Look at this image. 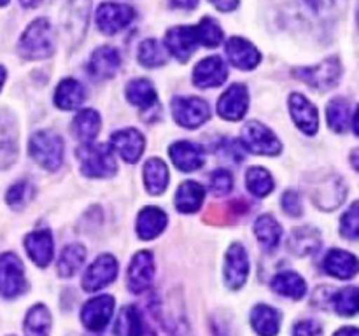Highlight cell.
<instances>
[{
  "mask_svg": "<svg viewBox=\"0 0 359 336\" xmlns=\"http://www.w3.org/2000/svg\"><path fill=\"white\" fill-rule=\"evenodd\" d=\"M18 52L25 59H46L55 52L53 28L46 18L32 21L18 42Z\"/></svg>",
  "mask_w": 359,
  "mask_h": 336,
  "instance_id": "6da1fadb",
  "label": "cell"
},
{
  "mask_svg": "<svg viewBox=\"0 0 359 336\" xmlns=\"http://www.w3.org/2000/svg\"><path fill=\"white\" fill-rule=\"evenodd\" d=\"M79 167L86 177L107 178L118 172L114 154L109 144H81L77 149Z\"/></svg>",
  "mask_w": 359,
  "mask_h": 336,
  "instance_id": "7a4b0ae2",
  "label": "cell"
},
{
  "mask_svg": "<svg viewBox=\"0 0 359 336\" xmlns=\"http://www.w3.org/2000/svg\"><path fill=\"white\" fill-rule=\"evenodd\" d=\"M28 149H30V156L34 158L35 163H39L46 170L55 172L63 163L65 147H63V140L58 133L48 132V130L34 133Z\"/></svg>",
  "mask_w": 359,
  "mask_h": 336,
  "instance_id": "3957f363",
  "label": "cell"
},
{
  "mask_svg": "<svg viewBox=\"0 0 359 336\" xmlns=\"http://www.w3.org/2000/svg\"><path fill=\"white\" fill-rule=\"evenodd\" d=\"M91 0H67L62 13V34L65 44L76 48L86 34Z\"/></svg>",
  "mask_w": 359,
  "mask_h": 336,
  "instance_id": "277c9868",
  "label": "cell"
},
{
  "mask_svg": "<svg viewBox=\"0 0 359 336\" xmlns=\"http://www.w3.org/2000/svg\"><path fill=\"white\" fill-rule=\"evenodd\" d=\"M293 76L314 90L328 91L339 84L340 76H342V65H340V59L333 56V58L321 62L319 65L294 69Z\"/></svg>",
  "mask_w": 359,
  "mask_h": 336,
  "instance_id": "5b68a950",
  "label": "cell"
},
{
  "mask_svg": "<svg viewBox=\"0 0 359 336\" xmlns=\"http://www.w3.org/2000/svg\"><path fill=\"white\" fill-rule=\"evenodd\" d=\"M242 146L259 156H277L280 153V140L276 133L259 121H249L241 133Z\"/></svg>",
  "mask_w": 359,
  "mask_h": 336,
  "instance_id": "8992f818",
  "label": "cell"
},
{
  "mask_svg": "<svg viewBox=\"0 0 359 336\" xmlns=\"http://www.w3.org/2000/svg\"><path fill=\"white\" fill-rule=\"evenodd\" d=\"M27 289L25 268L21 259L13 252L0 255V294L4 298H18Z\"/></svg>",
  "mask_w": 359,
  "mask_h": 336,
  "instance_id": "52a82bcc",
  "label": "cell"
},
{
  "mask_svg": "<svg viewBox=\"0 0 359 336\" xmlns=\"http://www.w3.org/2000/svg\"><path fill=\"white\" fill-rule=\"evenodd\" d=\"M172 114L182 128H198L210 118L209 104L196 97H181L172 102Z\"/></svg>",
  "mask_w": 359,
  "mask_h": 336,
  "instance_id": "ba28073f",
  "label": "cell"
},
{
  "mask_svg": "<svg viewBox=\"0 0 359 336\" xmlns=\"http://www.w3.org/2000/svg\"><path fill=\"white\" fill-rule=\"evenodd\" d=\"M95 18H97V27L100 28L102 34L114 35L132 23L135 18V10L125 4L104 2L98 6Z\"/></svg>",
  "mask_w": 359,
  "mask_h": 336,
  "instance_id": "9c48e42d",
  "label": "cell"
},
{
  "mask_svg": "<svg viewBox=\"0 0 359 336\" xmlns=\"http://www.w3.org/2000/svg\"><path fill=\"white\" fill-rule=\"evenodd\" d=\"M347 195V186L344 182V178L340 175H328V177L321 178L318 184L312 188V202L316 203V206H319L321 210H335L337 206H340L346 200Z\"/></svg>",
  "mask_w": 359,
  "mask_h": 336,
  "instance_id": "30bf717a",
  "label": "cell"
},
{
  "mask_svg": "<svg viewBox=\"0 0 359 336\" xmlns=\"http://www.w3.org/2000/svg\"><path fill=\"white\" fill-rule=\"evenodd\" d=\"M112 312H114V298L109 296V294H102V296L91 298L90 301L83 304L81 322L90 331L100 332L107 328Z\"/></svg>",
  "mask_w": 359,
  "mask_h": 336,
  "instance_id": "8fae6325",
  "label": "cell"
},
{
  "mask_svg": "<svg viewBox=\"0 0 359 336\" xmlns=\"http://www.w3.org/2000/svg\"><path fill=\"white\" fill-rule=\"evenodd\" d=\"M118 276V261L114 255L102 254L90 265V268L83 275V289L88 293L104 289L105 286L112 284Z\"/></svg>",
  "mask_w": 359,
  "mask_h": 336,
  "instance_id": "7c38bea8",
  "label": "cell"
},
{
  "mask_svg": "<svg viewBox=\"0 0 359 336\" xmlns=\"http://www.w3.org/2000/svg\"><path fill=\"white\" fill-rule=\"evenodd\" d=\"M249 258L244 245L231 244L224 258V282L230 289L237 290L248 282Z\"/></svg>",
  "mask_w": 359,
  "mask_h": 336,
  "instance_id": "4fadbf2b",
  "label": "cell"
},
{
  "mask_svg": "<svg viewBox=\"0 0 359 336\" xmlns=\"http://www.w3.org/2000/svg\"><path fill=\"white\" fill-rule=\"evenodd\" d=\"M154 276V259L149 251H140L133 255L130 262L126 284L133 294H140L147 290L153 284Z\"/></svg>",
  "mask_w": 359,
  "mask_h": 336,
  "instance_id": "5bb4252c",
  "label": "cell"
},
{
  "mask_svg": "<svg viewBox=\"0 0 359 336\" xmlns=\"http://www.w3.org/2000/svg\"><path fill=\"white\" fill-rule=\"evenodd\" d=\"M249 108V91L244 84H231L219 97L217 112L226 121H241Z\"/></svg>",
  "mask_w": 359,
  "mask_h": 336,
  "instance_id": "9a60e30c",
  "label": "cell"
},
{
  "mask_svg": "<svg viewBox=\"0 0 359 336\" xmlns=\"http://www.w3.org/2000/svg\"><path fill=\"white\" fill-rule=\"evenodd\" d=\"M198 44L195 27H174L165 35V48L182 63L191 58Z\"/></svg>",
  "mask_w": 359,
  "mask_h": 336,
  "instance_id": "2e32d148",
  "label": "cell"
},
{
  "mask_svg": "<svg viewBox=\"0 0 359 336\" xmlns=\"http://www.w3.org/2000/svg\"><path fill=\"white\" fill-rule=\"evenodd\" d=\"M109 146H111V149L114 150L116 154H119L126 163H137V161L140 160V156H142L146 142H144L142 133L137 132L135 128H126L112 133L111 144H109Z\"/></svg>",
  "mask_w": 359,
  "mask_h": 336,
  "instance_id": "e0dca14e",
  "label": "cell"
},
{
  "mask_svg": "<svg viewBox=\"0 0 359 336\" xmlns=\"http://www.w3.org/2000/svg\"><path fill=\"white\" fill-rule=\"evenodd\" d=\"M18 158V125L7 111H0V170H6Z\"/></svg>",
  "mask_w": 359,
  "mask_h": 336,
  "instance_id": "ac0fdd59",
  "label": "cell"
},
{
  "mask_svg": "<svg viewBox=\"0 0 359 336\" xmlns=\"http://www.w3.org/2000/svg\"><path fill=\"white\" fill-rule=\"evenodd\" d=\"M290 112L294 125L307 135H316L319 130V112L316 105L304 94L293 93L290 97Z\"/></svg>",
  "mask_w": 359,
  "mask_h": 336,
  "instance_id": "d6986e66",
  "label": "cell"
},
{
  "mask_svg": "<svg viewBox=\"0 0 359 336\" xmlns=\"http://www.w3.org/2000/svg\"><path fill=\"white\" fill-rule=\"evenodd\" d=\"M228 69L219 56H209L196 63L193 70V83L196 88H217L226 80Z\"/></svg>",
  "mask_w": 359,
  "mask_h": 336,
  "instance_id": "ffe728a7",
  "label": "cell"
},
{
  "mask_svg": "<svg viewBox=\"0 0 359 336\" xmlns=\"http://www.w3.org/2000/svg\"><path fill=\"white\" fill-rule=\"evenodd\" d=\"M172 161L175 167L184 174H191L196 172L198 168L203 167L205 163V156H203V149L198 144L188 142V140H181V142L172 144L168 149Z\"/></svg>",
  "mask_w": 359,
  "mask_h": 336,
  "instance_id": "44dd1931",
  "label": "cell"
},
{
  "mask_svg": "<svg viewBox=\"0 0 359 336\" xmlns=\"http://www.w3.org/2000/svg\"><path fill=\"white\" fill-rule=\"evenodd\" d=\"M25 248L35 265L46 268L53 261V254H55V241H53L51 231L39 230L28 233L25 238Z\"/></svg>",
  "mask_w": 359,
  "mask_h": 336,
  "instance_id": "7402d4cb",
  "label": "cell"
},
{
  "mask_svg": "<svg viewBox=\"0 0 359 336\" xmlns=\"http://www.w3.org/2000/svg\"><path fill=\"white\" fill-rule=\"evenodd\" d=\"M323 266H325V272L328 275L340 280H349L359 273V259L351 252L342 251V248H332L326 254Z\"/></svg>",
  "mask_w": 359,
  "mask_h": 336,
  "instance_id": "603a6c76",
  "label": "cell"
},
{
  "mask_svg": "<svg viewBox=\"0 0 359 336\" xmlns=\"http://www.w3.org/2000/svg\"><path fill=\"white\" fill-rule=\"evenodd\" d=\"M119 66H121V56H119L118 49L111 48V46H102V48L95 49L91 55L88 70L95 79H111L118 74Z\"/></svg>",
  "mask_w": 359,
  "mask_h": 336,
  "instance_id": "cb8c5ba5",
  "label": "cell"
},
{
  "mask_svg": "<svg viewBox=\"0 0 359 336\" xmlns=\"http://www.w3.org/2000/svg\"><path fill=\"white\" fill-rule=\"evenodd\" d=\"M226 56L230 58L231 65L241 70H252L262 62V55L258 49L242 37H231L226 42Z\"/></svg>",
  "mask_w": 359,
  "mask_h": 336,
  "instance_id": "d4e9b609",
  "label": "cell"
},
{
  "mask_svg": "<svg viewBox=\"0 0 359 336\" xmlns=\"http://www.w3.org/2000/svg\"><path fill=\"white\" fill-rule=\"evenodd\" d=\"M167 214L158 206H146L137 216V234L140 240H154L167 227Z\"/></svg>",
  "mask_w": 359,
  "mask_h": 336,
  "instance_id": "484cf974",
  "label": "cell"
},
{
  "mask_svg": "<svg viewBox=\"0 0 359 336\" xmlns=\"http://www.w3.org/2000/svg\"><path fill=\"white\" fill-rule=\"evenodd\" d=\"M287 247L297 255H312L321 248V233L312 226L294 227L287 240Z\"/></svg>",
  "mask_w": 359,
  "mask_h": 336,
  "instance_id": "4316f807",
  "label": "cell"
},
{
  "mask_svg": "<svg viewBox=\"0 0 359 336\" xmlns=\"http://www.w3.org/2000/svg\"><path fill=\"white\" fill-rule=\"evenodd\" d=\"M84 100H86V91L79 80L67 77L56 86L55 105L62 111H74V108L81 107Z\"/></svg>",
  "mask_w": 359,
  "mask_h": 336,
  "instance_id": "83f0119b",
  "label": "cell"
},
{
  "mask_svg": "<svg viewBox=\"0 0 359 336\" xmlns=\"http://www.w3.org/2000/svg\"><path fill=\"white\" fill-rule=\"evenodd\" d=\"M126 100L132 105H137L144 111H151V108L158 107V97L154 91L153 84L147 79H133L126 84Z\"/></svg>",
  "mask_w": 359,
  "mask_h": 336,
  "instance_id": "f1b7e54d",
  "label": "cell"
},
{
  "mask_svg": "<svg viewBox=\"0 0 359 336\" xmlns=\"http://www.w3.org/2000/svg\"><path fill=\"white\" fill-rule=\"evenodd\" d=\"M251 326L259 336H277L280 329V314L269 304H256L251 312Z\"/></svg>",
  "mask_w": 359,
  "mask_h": 336,
  "instance_id": "f546056e",
  "label": "cell"
},
{
  "mask_svg": "<svg viewBox=\"0 0 359 336\" xmlns=\"http://www.w3.org/2000/svg\"><path fill=\"white\" fill-rule=\"evenodd\" d=\"M205 189L202 184L193 181L182 182L175 192V209L182 214H193L202 206Z\"/></svg>",
  "mask_w": 359,
  "mask_h": 336,
  "instance_id": "4dcf8cb0",
  "label": "cell"
},
{
  "mask_svg": "<svg viewBox=\"0 0 359 336\" xmlns=\"http://www.w3.org/2000/svg\"><path fill=\"white\" fill-rule=\"evenodd\" d=\"M100 126L102 121L98 112L93 108H84L74 118L72 132L81 144H90L95 142L98 132H100Z\"/></svg>",
  "mask_w": 359,
  "mask_h": 336,
  "instance_id": "1f68e13d",
  "label": "cell"
},
{
  "mask_svg": "<svg viewBox=\"0 0 359 336\" xmlns=\"http://www.w3.org/2000/svg\"><path fill=\"white\" fill-rule=\"evenodd\" d=\"M168 168L160 158H151L144 164V184L151 195H161L168 186Z\"/></svg>",
  "mask_w": 359,
  "mask_h": 336,
  "instance_id": "d6a6232c",
  "label": "cell"
},
{
  "mask_svg": "<svg viewBox=\"0 0 359 336\" xmlns=\"http://www.w3.org/2000/svg\"><path fill=\"white\" fill-rule=\"evenodd\" d=\"M272 289L280 296L302 300L307 294V282L297 272H280L273 276Z\"/></svg>",
  "mask_w": 359,
  "mask_h": 336,
  "instance_id": "836d02e7",
  "label": "cell"
},
{
  "mask_svg": "<svg viewBox=\"0 0 359 336\" xmlns=\"http://www.w3.org/2000/svg\"><path fill=\"white\" fill-rule=\"evenodd\" d=\"M51 312L46 304H34L25 317V336H49L51 332Z\"/></svg>",
  "mask_w": 359,
  "mask_h": 336,
  "instance_id": "e575fe53",
  "label": "cell"
},
{
  "mask_svg": "<svg viewBox=\"0 0 359 336\" xmlns=\"http://www.w3.org/2000/svg\"><path fill=\"white\" fill-rule=\"evenodd\" d=\"M84 259H86V248L81 244H70L63 247L62 254L58 258V265H56L58 275L63 276V279L74 276L81 270Z\"/></svg>",
  "mask_w": 359,
  "mask_h": 336,
  "instance_id": "d590c367",
  "label": "cell"
},
{
  "mask_svg": "<svg viewBox=\"0 0 359 336\" xmlns=\"http://www.w3.org/2000/svg\"><path fill=\"white\" fill-rule=\"evenodd\" d=\"M255 233L266 251H273L279 245L280 237H283V227L277 223L276 217L269 216V214H263V216H259L256 219Z\"/></svg>",
  "mask_w": 359,
  "mask_h": 336,
  "instance_id": "8d00e7d4",
  "label": "cell"
},
{
  "mask_svg": "<svg viewBox=\"0 0 359 336\" xmlns=\"http://www.w3.org/2000/svg\"><path fill=\"white\" fill-rule=\"evenodd\" d=\"M144 322L140 317V312L135 307L121 308L114 324V336H142Z\"/></svg>",
  "mask_w": 359,
  "mask_h": 336,
  "instance_id": "74e56055",
  "label": "cell"
},
{
  "mask_svg": "<svg viewBox=\"0 0 359 336\" xmlns=\"http://www.w3.org/2000/svg\"><path fill=\"white\" fill-rule=\"evenodd\" d=\"M137 58H139L140 65L147 66V69H156V66L167 63L168 49L156 38H146L144 42H140Z\"/></svg>",
  "mask_w": 359,
  "mask_h": 336,
  "instance_id": "f35d334b",
  "label": "cell"
},
{
  "mask_svg": "<svg viewBox=\"0 0 359 336\" xmlns=\"http://www.w3.org/2000/svg\"><path fill=\"white\" fill-rule=\"evenodd\" d=\"M328 126L337 133H344L351 121V105L346 98H333L326 107Z\"/></svg>",
  "mask_w": 359,
  "mask_h": 336,
  "instance_id": "ab89813d",
  "label": "cell"
},
{
  "mask_svg": "<svg viewBox=\"0 0 359 336\" xmlns=\"http://www.w3.org/2000/svg\"><path fill=\"white\" fill-rule=\"evenodd\" d=\"M332 304L337 314L344 317H353L359 314V287L349 286L337 290L332 296Z\"/></svg>",
  "mask_w": 359,
  "mask_h": 336,
  "instance_id": "60d3db41",
  "label": "cell"
},
{
  "mask_svg": "<svg viewBox=\"0 0 359 336\" xmlns=\"http://www.w3.org/2000/svg\"><path fill=\"white\" fill-rule=\"evenodd\" d=\"M245 186H248L251 195L263 198V196H269L273 191V178L265 168L252 167L245 174Z\"/></svg>",
  "mask_w": 359,
  "mask_h": 336,
  "instance_id": "b9f144b4",
  "label": "cell"
},
{
  "mask_svg": "<svg viewBox=\"0 0 359 336\" xmlns=\"http://www.w3.org/2000/svg\"><path fill=\"white\" fill-rule=\"evenodd\" d=\"M318 20H337L346 9V0H304Z\"/></svg>",
  "mask_w": 359,
  "mask_h": 336,
  "instance_id": "7bdbcfd3",
  "label": "cell"
},
{
  "mask_svg": "<svg viewBox=\"0 0 359 336\" xmlns=\"http://www.w3.org/2000/svg\"><path fill=\"white\" fill-rule=\"evenodd\" d=\"M196 37H198V42L205 48H217L223 41V28L219 27L214 18H203L198 24L195 27Z\"/></svg>",
  "mask_w": 359,
  "mask_h": 336,
  "instance_id": "ee69618b",
  "label": "cell"
},
{
  "mask_svg": "<svg viewBox=\"0 0 359 336\" xmlns=\"http://www.w3.org/2000/svg\"><path fill=\"white\" fill-rule=\"evenodd\" d=\"M34 196V188H32L30 182L27 181H18L16 184H13L7 191L6 200L7 205L14 210H21Z\"/></svg>",
  "mask_w": 359,
  "mask_h": 336,
  "instance_id": "f6af8a7d",
  "label": "cell"
},
{
  "mask_svg": "<svg viewBox=\"0 0 359 336\" xmlns=\"http://www.w3.org/2000/svg\"><path fill=\"white\" fill-rule=\"evenodd\" d=\"M340 233L347 240H359V202H354L340 219Z\"/></svg>",
  "mask_w": 359,
  "mask_h": 336,
  "instance_id": "bcb514c9",
  "label": "cell"
},
{
  "mask_svg": "<svg viewBox=\"0 0 359 336\" xmlns=\"http://www.w3.org/2000/svg\"><path fill=\"white\" fill-rule=\"evenodd\" d=\"M209 188L214 196H224L233 189V177L228 170H216L210 175Z\"/></svg>",
  "mask_w": 359,
  "mask_h": 336,
  "instance_id": "7dc6e473",
  "label": "cell"
},
{
  "mask_svg": "<svg viewBox=\"0 0 359 336\" xmlns=\"http://www.w3.org/2000/svg\"><path fill=\"white\" fill-rule=\"evenodd\" d=\"M217 154L230 163H241V161H244V146H241L235 140H221Z\"/></svg>",
  "mask_w": 359,
  "mask_h": 336,
  "instance_id": "c3c4849f",
  "label": "cell"
},
{
  "mask_svg": "<svg viewBox=\"0 0 359 336\" xmlns=\"http://www.w3.org/2000/svg\"><path fill=\"white\" fill-rule=\"evenodd\" d=\"M283 209L287 216H293V217H300L302 212H304V205H302V200L300 195L293 189L286 191L283 195Z\"/></svg>",
  "mask_w": 359,
  "mask_h": 336,
  "instance_id": "681fc988",
  "label": "cell"
},
{
  "mask_svg": "<svg viewBox=\"0 0 359 336\" xmlns=\"http://www.w3.org/2000/svg\"><path fill=\"white\" fill-rule=\"evenodd\" d=\"M293 336H323V328L316 321H300L294 324Z\"/></svg>",
  "mask_w": 359,
  "mask_h": 336,
  "instance_id": "f907efd6",
  "label": "cell"
},
{
  "mask_svg": "<svg viewBox=\"0 0 359 336\" xmlns=\"http://www.w3.org/2000/svg\"><path fill=\"white\" fill-rule=\"evenodd\" d=\"M217 10H223V13H230L235 7L238 6V0H209Z\"/></svg>",
  "mask_w": 359,
  "mask_h": 336,
  "instance_id": "816d5d0a",
  "label": "cell"
},
{
  "mask_svg": "<svg viewBox=\"0 0 359 336\" xmlns=\"http://www.w3.org/2000/svg\"><path fill=\"white\" fill-rule=\"evenodd\" d=\"M172 4L181 9H195L198 6V0H172Z\"/></svg>",
  "mask_w": 359,
  "mask_h": 336,
  "instance_id": "f5cc1de1",
  "label": "cell"
},
{
  "mask_svg": "<svg viewBox=\"0 0 359 336\" xmlns=\"http://www.w3.org/2000/svg\"><path fill=\"white\" fill-rule=\"evenodd\" d=\"M21 6L27 7V9H35L39 6H44V4L51 2V0H20Z\"/></svg>",
  "mask_w": 359,
  "mask_h": 336,
  "instance_id": "db71d44e",
  "label": "cell"
},
{
  "mask_svg": "<svg viewBox=\"0 0 359 336\" xmlns=\"http://www.w3.org/2000/svg\"><path fill=\"white\" fill-rule=\"evenodd\" d=\"M333 336H359V329L347 326V328L339 329V331H337Z\"/></svg>",
  "mask_w": 359,
  "mask_h": 336,
  "instance_id": "11a10c76",
  "label": "cell"
},
{
  "mask_svg": "<svg viewBox=\"0 0 359 336\" xmlns=\"http://www.w3.org/2000/svg\"><path fill=\"white\" fill-rule=\"evenodd\" d=\"M351 163H353V167L359 172V149L353 150V154H351Z\"/></svg>",
  "mask_w": 359,
  "mask_h": 336,
  "instance_id": "9f6ffc18",
  "label": "cell"
},
{
  "mask_svg": "<svg viewBox=\"0 0 359 336\" xmlns=\"http://www.w3.org/2000/svg\"><path fill=\"white\" fill-rule=\"evenodd\" d=\"M353 126H354V133L359 136V107L356 111V114H354V121H353Z\"/></svg>",
  "mask_w": 359,
  "mask_h": 336,
  "instance_id": "6f0895ef",
  "label": "cell"
},
{
  "mask_svg": "<svg viewBox=\"0 0 359 336\" xmlns=\"http://www.w3.org/2000/svg\"><path fill=\"white\" fill-rule=\"evenodd\" d=\"M6 76H7L6 69H4V66H2V65H0V90H2L4 83H6Z\"/></svg>",
  "mask_w": 359,
  "mask_h": 336,
  "instance_id": "680465c9",
  "label": "cell"
},
{
  "mask_svg": "<svg viewBox=\"0 0 359 336\" xmlns=\"http://www.w3.org/2000/svg\"><path fill=\"white\" fill-rule=\"evenodd\" d=\"M6 4H9V0H0V7L6 6Z\"/></svg>",
  "mask_w": 359,
  "mask_h": 336,
  "instance_id": "91938a15",
  "label": "cell"
},
{
  "mask_svg": "<svg viewBox=\"0 0 359 336\" xmlns=\"http://www.w3.org/2000/svg\"><path fill=\"white\" fill-rule=\"evenodd\" d=\"M358 24H359V10H358Z\"/></svg>",
  "mask_w": 359,
  "mask_h": 336,
  "instance_id": "94428289",
  "label": "cell"
},
{
  "mask_svg": "<svg viewBox=\"0 0 359 336\" xmlns=\"http://www.w3.org/2000/svg\"><path fill=\"white\" fill-rule=\"evenodd\" d=\"M149 336H153V335H149Z\"/></svg>",
  "mask_w": 359,
  "mask_h": 336,
  "instance_id": "6125c7cd",
  "label": "cell"
}]
</instances>
